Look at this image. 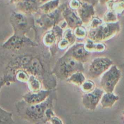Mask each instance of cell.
<instances>
[{
	"label": "cell",
	"instance_id": "5b68a950",
	"mask_svg": "<svg viewBox=\"0 0 124 124\" xmlns=\"http://www.w3.org/2000/svg\"><path fill=\"white\" fill-rule=\"evenodd\" d=\"M122 73L117 66L113 64L100 76L101 88L104 92H114L117 84L120 81Z\"/></svg>",
	"mask_w": 124,
	"mask_h": 124
},
{
	"label": "cell",
	"instance_id": "ba28073f",
	"mask_svg": "<svg viewBox=\"0 0 124 124\" xmlns=\"http://www.w3.org/2000/svg\"><path fill=\"white\" fill-rule=\"evenodd\" d=\"M37 46H38V44L34 42L26 35L13 33V35L2 44V47L7 50H17L25 47H35Z\"/></svg>",
	"mask_w": 124,
	"mask_h": 124
},
{
	"label": "cell",
	"instance_id": "603a6c76",
	"mask_svg": "<svg viewBox=\"0 0 124 124\" xmlns=\"http://www.w3.org/2000/svg\"><path fill=\"white\" fill-rule=\"evenodd\" d=\"M12 118V113L0 107V124H14Z\"/></svg>",
	"mask_w": 124,
	"mask_h": 124
},
{
	"label": "cell",
	"instance_id": "d6986e66",
	"mask_svg": "<svg viewBox=\"0 0 124 124\" xmlns=\"http://www.w3.org/2000/svg\"><path fill=\"white\" fill-rule=\"evenodd\" d=\"M43 43L46 47H52L57 44L58 39L52 29L45 31L43 36Z\"/></svg>",
	"mask_w": 124,
	"mask_h": 124
},
{
	"label": "cell",
	"instance_id": "e575fe53",
	"mask_svg": "<svg viewBox=\"0 0 124 124\" xmlns=\"http://www.w3.org/2000/svg\"><path fill=\"white\" fill-rule=\"evenodd\" d=\"M10 2H12V3L15 4L18 3V2H20V1H23V0H10Z\"/></svg>",
	"mask_w": 124,
	"mask_h": 124
},
{
	"label": "cell",
	"instance_id": "3957f363",
	"mask_svg": "<svg viewBox=\"0 0 124 124\" xmlns=\"http://www.w3.org/2000/svg\"><path fill=\"white\" fill-rule=\"evenodd\" d=\"M10 23L13 30V33L26 35L35 27V21L32 15L26 14L18 11L14 12L10 17Z\"/></svg>",
	"mask_w": 124,
	"mask_h": 124
},
{
	"label": "cell",
	"instance_id": "6da1fadb",
	"mask_svg": "<svg viewBox=\"0 0 124 124\" xmlns=\"http://www.w3.org/2000/svg\"><path fill=\"white\" fill-rule=\"evenodd\" d=\"M52 99L49 97L45 101L40 104H28L23 100L17 103L16 107L18 114L24 119L32 123H46L47 119L45 111L49 107H52Z\"/></svg>",
	"mask_w": 124,
	"mask_h": 124
},
{
	"label": "cell",
	"instance_id": "1f68e13d",
	"mask_svg": "<svg viewBox=\"0 0 124 124\" xmlns=\"http://www.w3.org/2000/svg\"><path fill=\"white\" fill-rule=\"evenodd\" d=\"M46 124H63V122L61 119L59 117H57L56 116H53L51 119L49 120Z\"/></svg>",
	"mask_w": 124,
	"mask_h": 124
},
{
	"label": "cell",
	"instance_id": "d4e9b609",
	"mask_svg": "<svg viewBox=\"0 0 124 124\" xmlns=\"http://www.w3.org/2000/svg\"><path fill=\"white\" fill-rule=\"evenodd\" d=\"M73 31L77 39H84L88 36L87 30L82 25H79L73 29Z\"/></svg>",
	"mask_w": 124,
	"mask_h": 124
},
{
	"label": "cell",
	"instance_id": "7402d4cb",
	"mask_svg": "<svg viewBox=\"0 0 124 124\" xmlns=\"http://www.w3.org/2000/svg\"><path fill=\"white\" fill-rule=\"evenodd\" d=\"M15 80L21 82L27 83L29 81L30 74L26 70L22 69H18L13 72Z\"/></svg>",
	"mask_w": 124,
	"mask_h": 124
},
{
	"label": "cell",
	"instance_id": "d6a6232c",
	"mask_svg": "<svg viewBox=\"0 0 124 124\" xmlns=\"http://www.w3.org/2000/svg\"><path fill=\"white\" fill-rule=\"evenodd\" d=\"M82 2H85V3L89 4H91L92 6H94L97 2H98L99 0H80Z\"/></svg>",
	"mask_w": 124,
	"mask_h": 124
},
{
	"label": "cell",
	"instance_id": "ffe728a7",
	"mask_svg": "<svg viewBox=\"0 0 124 124\" xmlns=\"http://www.w3.org/2000/svg\"><path fill=\"white\" fill-rule=\"evenodd\" d=\"M28 88L31 92H38L43 89V83L41 80L34 75H30L27 82Z\"/></svg>",
	"mask_w": 124,
	"mask_h": 124
},
{
	"label": "cell",
	"instance_id": "836d02e7",
	"mask_svg": "<svg viewBox=\"0 0 124 124\" xmlns=\"http://www.w3.org/2000/svg\"><path fill=\"white\" fill-rule=\"evenodd\" d=\"M115 1V0H99L98 2L101 5H106L108 2H110V1Z\"/></svg>",
	"mask_w": 124,
	"mask_h": 124
},
{
	"label": "cell",
	"instance_id": "f1b7e54d",
	"mask_svg": "<svg viewBox=\"0 0 124 124\" xmlns=\"http://www.w3.org/2000/svg\"><path fill=\"white\" fill-rule=\"evenodd\" d=\"M57 47L61 50H67L71 46V44L68 40L64 38H62L59 41H58L57 44Z\"/></svg>",
	"mask_w": 124,
	"mask_h": 124
},
{
	"label": "cell",
	"instance_id": "277c9868",
	"mask_svg": "<svg viewBox=\"0 0 124 124\" xmlns=\"http://www.w3.org/2000/svg\"><path fill=\"white\" fill-rule=\"evenodd\" d=\"M121 30L119 21L113 23H103L95 29H91L88 33V38L96 42H104L116 36Z\"/></svg>",
	"mask_w": 124,
	"mask_h": 124
},
{
	"label": "cell",
	"instance_id": "5bb4252c",
	"mask_svg": "<svg viewBox=\"0 0 124 124\" xmlns=\"http://www.w3.org/2000/svg\"><path fill=\"white\" fill-rule=\"evenodd\" d=\"M77 13L83 24L89 23L92 17L95 15L94 6L83 2L80 8L77 10Z\"/></svg>",
	"mask_w": 124,
	"mask_h": 124
},
{
	"label": "cell",
	"instance_id": "e0dca14e",
	"mask_svg": "<svg viewBox=\"0 0 124 124\" xmlns=\"http://www.w3.org/2000/svg\"><path fill=\"white\" fill-rule=\"evenodd\" d=\"M60 0H49L40 4L39 10L41 13H50L59 7Z\"/></svg>",
	"mask_w": 124,
	"mask_h": 124
},
{
	"label": "cell",
	"instance_id": "f546056e",
	"mask_svg": "<svg viewBox=\"0 0 124 124\" xmlns=\"http://www.w3.org/2000/svg\"><path fill=\"white\" fill-rule=\"evenodd\" d=\"M83 2L80 0H70L69 2V7L74 10H77L80 8Z\"/></svg>",
	"mask_w": 124,
	"mask_h": 124
},
{
	"label": "cell",
	"instance_id": "ac0fdd59",
	"mask_svg": "<svg viewBox=\"0 0 124 124\" xmlns=\"http://www.w3.org/2000/svg\"><path fill=\"white\" fill-rule=\"evenodd\" d=\"M67 83L72 85L80 87L86 81V78L82 71H77L72 74L66 80Z\"/></svg>",
	"mask_w": 124,
	"mask_h": 124
},
{
	"label": "cell",
	"instance_id": "d590c367",
	"mask_svg": "<svg viewBox=\"0 0 124 124\" xmlns=\"http://www.w3.org/2000/svg\"><path fill=\"white\" fill-rule=\"evenodd\" d=\"M49 1V0H39V1H40V2L41 4L44 3V2H46V1Z\"/></svg>",
	"mask_w": 124,
	"mask_h": 124
},
{
	"label": "cell",
	"instance_id": "4dcf8cb0",
	"mask_svg": "<svg viewBox=\"0 0 124 124\" xmlns=\"http://www.w3.org/2000/svg\"><path fill=\"white\" fill-rule=\"evenodd\" d=\"M54 116H55V115L53 110H52V107H49L47 108L46 109V111H45V116H46V118L47 119V121H48L49 120L51 119Z\"/></svg>",
	"mask_w": 124,
	"mask_h": 124
},
{
	"label": "cell",
	"instance_id": "30bf717a",
	"mask_svg": "<svg viewBox=\"0 0 124 124\" xmlns=\"http://www.w3.org/2000/svg\"><path fill=\"white\" fill-rule=\"evenodd\" d=\"M91 52L88 51L85 47V43L75 42L67 49L64 54L69 56L82 63L86 62L89 59Z\"/></svg>",
	"mask_w": 124,
	"mask_h": 124
},
{
	"label": "cell",
	"instance_id": "2e32d148",
	"mask_svg": "<svg viewBox=\"0 0 124 124\" xmlns=\"http://www.w3.org/2000/svg\"><path fill=\"white\" fill-rule=\"evenodd\" d=\"M85 47L91 53H102L106 48V46L103 42H96L90 38H88L86 40L85 43Z\"/></svg>",
	"mask_w": 124,
	"mask_h": 124
},
{
	"label": "cell",
	"instance_id": "484cf974",
	"mask_svg": "<svg viewBox=\"0 0 124 124\" xmlns=\"http://www.w3.org/2000/svg\"><path fill=\"white\" fill-rule=\"evenodd\" d=\"M63 37L66 39L71 44V46L75 44L77 42V38L75 37V35L72 29L68 27V29H66L63 31Z\"/></svg>",
	"mask_w": 124,
	"mask_h": 124
},
{
	"label": "cell",
	"instance_id": "4316f807",
	"mask_svg": "<svg viewBox=\"0 0 124 124\" xmlns=\"http://www.w3.org/2000/svg\"><path fill=\"white\" fill-rule=\"evenodd\" d=\"M80 88L83 93H89L93 91L96 88V85L91 79H86V81L80 86Z\"/></svg>",
	"mask_w": 124,
	"mask_h": 124
},
{
	"label": "cell",
	"instance_id": "8fae6325",
	"mask_svg": "<svg viewBox=\"0 0 124 124\" xmlns=\"http://www.w3.org/2000/svg\"><path fill=\"white\" fill-rule=\"evenodd\" d=\"M51 91L48 90H43L38 92H29L23 96V100L28 104H40L45 101L49 97Z\"/></svg>",
	"mask_w": 124,
	"mask_h": 124
},
{
	"label": "cell",
	"instance_id": "52a82bcc",
	"mask_svg": "<svg viewBox=\"0 0 124 124\" xmlns=\"http://www.w3.org/2000/svg\"><path fill=\"white\" fill-rule=\"evenodd\" d=\"M62 9L63 7H61L50 13H42L35 21V27H38L46 31L52 29L54 25L58 24L60 21L63 19H60L63 18L62 14Z\"/></svg>",
	"mask_w": 124,
	"mask_h": 124
},
{
	"label": "cell",
	"instance_id": "9c48e42d",
	"mask_svg": "<svg viewBox=\"0 0 124 124\" xmlns=\"http://www.w3.org/2000/svg\"><path fill=\"white\" fill-rule=\"evenodd\" d=\"M104 91L100 88H96L93 91L86 93L81 97V103L84 107L89 111H94L98 106Z\"/></svg>",
	"mask_w": 124,
	"mask_h": 124
},
{
	"label": "cell",
	"instance_id": "cb8c5ba5",
	"mask_svg": "<svg viewBox=\"0 0 124 124\" xmlns=\"http://www.w3.org/2000/svg\"><path fill=\"white\" fill-rule=\"evenodd\" d=\"M118 15L112 10L108 9V10L104 13L102 19L103 23H113L119 21L118 20Z\"/></svg>",
	"mask_w": 124,
	"mask_h": 124
},
{
	"label": "cell",
	"instance_id": "8d00e7d4",
	"mask_svg": "<svg viewBox=\"0 0 124 124\" xmlns=\"http://www.w3.org/2000/svg\"><path fill=\"white\" fill-rule=\"evenodd\" d=\"M123 15H124V14H123Z\"/></svg>",
	"mask_w": 124,
	"mask_h": 124
},
{
	"label": "cell",
	"instance_id": "9a60e30c",
	"mask_svg": "<svg viewBox=\"0 0 124 124\" xmlns=\"http://www.w3.org/2000/svg\"><path fill=\"white\" fill-rule=\"evenodd\" d=\"M119 99V96L114 94V92H104L100 102L101 107L103 109L113 107Z\"/></svg>",
	"mask_w": 124,
	"mask_h": 124
},
{
	"label": "cell",
	"instance_id": "83f0119b",
	"mask_svg": "<svg viewBox=\"0 0 124 124\" xmlns=\"http://www.w3.org/2000/svg\"><path fill=\"white\" fill-rule=\"evenodd\" d=\"M103 23V21L102 18H99L98 16H93L91 21H89V27L91 29H95L102 25Z\"/></svg>",
	"mask_w": 124,
	"mask_h": 124
},
{
	"label": "cell",
	"instance_id": "44dd1931",
	"mask_svg": "<svg viewBox=\"0 0 124 124\" xmlns=\"http://www.w3.org/2000/svg\"><path fill=\"white\" fill-rule=\"evenodd\" d=\"M108 9L112 10L117 15H122L124 13V0H115L106 4Z\"/></svg>",
	"mask_w": 124,
	"mask_h": 124
},
{
	"label": "cell",
	"instance_id": "7c38bea8",
	"mask_svg": "<svg viewBox=\"0 0 124 124\" xmlns=\"http://www.w3.org/2000/svg\"><path fill=\"white\" fill-rule=\"evenodd\" d=\"M62 16L68 24V27L71 29H75L79 25H83V22L75 10L69 7H63Z\"/></svg>",
	"mask_w": 124,
	"mask_h": 124
},
{
	"label": "cell",
	"instance_id": "7a4b0ae2",
	"mask_svg": "<svg viewBox=\"0 0 124 124\" xmlns=\"http://www.w3.org/2000/svg\"><path fill=\"white\" fill-rule=\"evenodd\" d=\"M83 63L69 56L63 54L57 60L52 73L60 80H66L71 75L77 71L83 72Z\"/></svg>",
	"mask_w": 124,
	"mask_h": 124
},
{
	"label": "cell",
	"instance_id": "4fadbf2b",
	"mask_svg": "<svg viewBox=\"0 0 124 124\" xmlns=\"http://www.w3.org/2000/svg\"><path fill=\"white\" fill-rule=\"evenodd\" d=\"M40 4L39 0H23L15 4L19 12L29 15H33L38 12Z\"/></svg>",
	"mask_w": 124,
	"mask_h": 124
},
{
	"label": "cell",
	"instance_id": "8992f818",
	"mask_svg": "<svg viewBox=\"0 0 124 124\" xmlns=\"http://www.w3.org/2000/svg\"><path fill=\"white\" fill-rule=\"evenodd\" d=\"M114 64L113 61L108 57L98 56L94 58L90 63L88 75L91 79H96L104 73Z\"/></svg>",
	"mask_w": 124,
	"mask_h": 124
}]
</instances>
